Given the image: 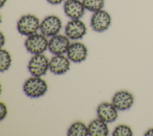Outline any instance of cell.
<instances>
[{
  "label": "cell",
  "mask_w": 153,
  "mask_h": 136,
  "mask_svg": "<svg viewBox=\"0 0 153 136\" xmlns=\"http://www.w3.org/2000/svg\"><path fill=\"white\" fill-rule=\"evenodd\" d=\"M48 90V85L41 77L32 76L26 80L23 84V91L31 98H36L43 96Z\"/></svg>",
  "instance_id": "obj_1"
},
{
  "label": "cell",
  "mask_w": 153,
  "mask_h": 136,
  "mask_svg": "<svg viewBox=\"0 0 153 136\" xmlns=\"http://www.w3.org/2000/svg\"><path fill=\"white\" fill-rule=\"evenodd\" d=\"M40 24L41 22L36 16L31 14H25L18 20L17 29L19 34L28 37L37 33L40 29Z\"/></svg>",
  "instance_id": "obj_2"
},
{
  "label": "cell",
  "mask_w": 153,
  "mask_h": 136,
  "mask_svg": "<svg viewBox=\"0 0 153 136\" xmlns=\"http://www.w3.org/2000/svg\"><path fill=\"white\" fill-rule=\"evenodd\" d=\"M25 46L27 50L33 55L42 54L48 49V40L42 33H35L27 37Z\"/></svg>",
  "instance_id": "obj_3"
},
{
  "label": "cell",
  "mask_w": 153,
  "mask_h": 136,
  "mask_svg": "<svg viewBox=\"0 0 153 136\" xmlns=\"http://www.w3.org/2000/svg\"><path fill=\"white\" fill-rule=\"evenodd\" d=\"M62 28L61 19L56 15L45 17L40 24V31L47 37H51L59 33Z\"/></svg>",
  "instance_id": "obj_4"
},
{
  "label": "cell",
  "mask_w": 153,
  "mask_h": 136,
  "mask_svg": "<svg viewBox=\"0 0 153 136\" xmlns=\"http://www.w3.org/2000/svg\"><path fill=\"white\" fill-rule=\"evenodd\" d=\"M27 68L32 76L41 77L44 75L49 69V61L42 54L34 55L30 59Z\"/></svg>",
  "instance_id": "obj_5"
},
{
  "label": "cell",
  "mask_w": 153,
  "mask_h": 136,
  "mask_svg": "<svg viewBox=\"0 0 153 136\" xmlns=\"http://www.w3.org/2000/svg\"><path fill=\"white\" fill-rule=\"evenodd\" d=\"M111 24L110 14L104 10L93 13L90 19V26L96 32H103L106 31Z\"/></svg>",
  "instance_id": "obj_6"
},
{
  "label": "cell",
  "mask_w": 153,
  "mask_h": 136,
  "mask_svg": "<svg viewBox=\"0 0 153 136\" xmlns=\"http://www.w3.org/2000/svg\"><path fill=\"white\" fill-rule=\"evenodd\" d=\"M69 40L66 35L58 34L48 40V49L54 55H63L67 52L71 44Z\"/></svg>",
  "instance_id": "obj_7"
},
{
  "label": "cell",
  "mask_w": 153,
  "mask_h": 136,
  "mask_svg": "<svg viewBox=\"0 0 153 136\" xmlns=\"http://www.w3.org/2000/svg\"><path fill=\"white\" fill-rule=\"evenodd\" d=\"M65 35L72 40L81 39L87 33L85 23L80 19H71L65 28Z\"/></svg>",
  "instance_id": "obj_8"
},
{
  "label": "cell",
  "mask_w": 153,
  "mask_h": 136,
  "mask_svg": "<svg viewBox=\"0 0 153 136\" xmlns=\"http://www.w3.org/2000/svg\"><path fill=\"white\" fill-rule=\"evenodd\" d=\"M63 10L71 19H80L84 16L85 8L81 0H65Z\"/></svg>",
  "instance_id": "obj_9"
},
{
  "label": "cell",
  "mask_w": 153,
  "mask_h": 136,
  "mask_svg": "<svg viewBox=\"0 0 153 136\" xmlns=\"http://www.w3.org/2000/svg\"><path fill=\"white\" fill-rule=\"evenodd\" d=\"M112 103L120 111L128 110L134 103L133 95L126 90L117 92L112 97Z\"/></svg>",
  "instance_id": "obj_10"
},
{
  "label": "cell",
  "mask_w": 153,
  "mask_h": 136,
  "mask_svg": "<svg viewBox=\"0 0 153 136\" xmlns=\"http://www.w3.org/2000/svg\"><path fill=\"white\" fill-rule=\"evenodd\" d=\"M70 68V60L63 55H55L49 61V69L56 75L66 72Z\"/></svg>",
  "instance_id": "obj_11"
},
{
  "label": "cell",
  "mask_w": 153,
  "mask_h": 136,
  "mask_svg": "<svg viewBox=\"0 0 153 136\" xmlns=\"http://www.w3.org/2000/svg\"><path fill=\"white\" fill-rule=\"evenodd\" d=\"M97 115L106 123H112L118 117V110L112 103L102 102L97 108Z\"/></svg>",
  "instance_id": "obj_12"
},
{
  "label": "cell",
  "mask_w": 153,
  "mask_h": 136,
  "mask_svg": "<svg viewBox=\"0 0 153 136\" xmlns=\"http://www.w3.org/2000/svg\"><path fill=\"white\" fill-rule=\"evenodd\" d=\"M67 57L75 63H79L86 59L87 49L82 43L74 42L70 44L67 51Z\"/></svg>",
  "instance_id": "obj_13"
},
{
  "label": "cell",
  "mask_w": 153,
  "mask_h": 136,
  "mask_svg": "<svg viewBox=\"0 0 153 136\" xmlns=\"http://www.w3.org/2000/svg\"><path fill=\"white\" fill-rule=\"evenodd\" d=\"M88 135L90 136H106L109 134L107 123L100 119H95L88 125Z\"/></svg>",
  "instance_id": "obj_14"
},
{
  "label": "cell",
  "mask_w": 153,
  "mask_h": 136,
  "mask_svg": "<svg viewBox=\"0 0 153 136\" xmlns=\"http://www.w3.org/2000/svg\"><path fill=\"white\" fill-rule=\"evenodd\" d=\"M67 135L68 136H87L88 135V126L81 122H74L69 128Z\"/></svg>",
  "instance_id": "obj_15"
},
{
  "label": "cell",
  "mask_w": 153,
  "mask_h": 136,
  "mask_svg": "<svg viewBox=\"0 0 153 136\" xmlns=\"http://www.w3.org/2000/svg\"><path fill=\"white\" fill-rule=\"evenodd\" d=\"M85 10L94 13L103 9L105 0H82Z\"/></svg>",
  "instance_id": "obj_16"
},
{
  "label": "cell",
  "mask_w": 153,
  "mask_h": 136,
  "mask_svg": "<svg viewBox=\"0 0 153 136\" xmlns=\"http://www.w3.org/2000/svg\"><path fill=\"white\" fill-rule=\"evenodd\" d=\"M11 57L10 53L1 48L0 50V71L4 72L8 70L11 64Z\"/></svg>",
  "instance_id": "obj_17"
},
{
  "label": "cell",
  "mask_w": 153,
  "mask_h": 136,
  "mask_svg": "<svg viewBox=\"0 0 153 136\" xmlns=\"http://www.w3.org/2000/svg\"><path fill=\"white\" fill-rule=\"evenodd\" d=\"M113 136H131L133 131L130 126L126 125H119L112 132Z\"/></svg>",
  "instance_id": "obj_18"
},
{
  "label": "cell",
  "mask_w": 153,
  "mask_h": 136,
  "mask_svg": "<svg viewBox=\"0 0 153 136\" xmlns=\"http://www.w3.org/2000/svg\"><path fill=\"white\" fill-rule=\"evenodd\" d=\"M0 104V120H2L5 118L8 111L7 106L4 103L1 102Z\"/></svg>",
  "instance_id": "obj_19"
},
{
  "label": "cell",
  "mask_w": 153,
  "mask_h": 136,
  "mask_svg": "<svg viewBox=\"0 0 153 136\" xmlns=\"http://www.w3.org/2000/svg\"><path fill=\"white\" fill-rule=\"evenodd\" d=\"M46 1L50 4L56 5H59L62 4L65 0H46Z\"/></svg>",
  "instance_id": "obj_20"
},
{
  "label": "cell",
  "mask_w": 153,
  "mask_h": 136,
  "mask_svg": "<svg viewBox=\"0 0 153 136\" xmlns=\"http://www.w3.org/2000/svg\"><path fill=\"white\" fill-rule=\"evenodd\" d=\"M0 43H1V48H2L5 43V38L2 32H1V34H0Z\"/></svg>",
  "instance_id": "obj_21"
},
{
  "label": "cell",
  "mask_w": 153,
  "mask_h": 136,
  "mask_svg": "<svg viewBox=\"0 0 153 136\" xmlns=\"http://www.w3.org/2000/svg\"><path fill=\"white\" fill-rule=\"evenodd\" d=\"M145 135H146V136H153V128H149V129H148L145 132Z\"/></svg>",
  "instance_id": "obj_22"
},
{
  "label": "cell",
  "mask_w": 153,
  "mask_h": 136,
  "mask_svg": "<svg viewBox=\"0 0 153 136\" xmlns=\"http://www.w3.org/2000/svg\"><path fill=\"white\" fill-rule=\"evenodd\" d=\"M7 1V0H0V6L1 8H2L5 5Z\"/></svg>",
  "instance_id": "obj_23"
}]
</instances>
